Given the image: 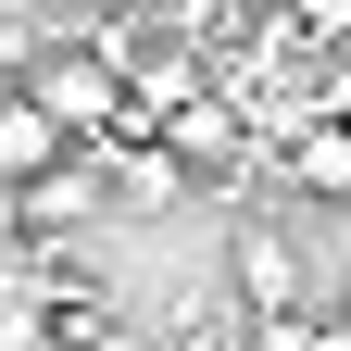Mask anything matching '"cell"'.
<instances>
[{
    "label": "cell",
    "mask_w": 351,
    "mask_h": 351,
    "mask_svg": "<svg viewBox=\"0 0 351 351\" xmlns=\"http://www.w3.org/2000/svg\"><path fill=\"white\" fill-rule=\"evenodd\" d=\"M163 151H176V176L201 189V176H239V163H251V125H239L226 88H213V101H189V113L163 125Z\"/></svg>",
    "instance_id": "3957f363"
},
{
    "label": "cell",
    "mask_w": 351,
    "mask_h": 351,
    "mask_svg": "<svg viewBox=\"0 0 351 351\" xmlns=\"http://www.w3.org/2000/svg\"><path fill=\"white\" fill-rule=\"evenodd\" d=\"M226 301L251 326H301L314 314V251H301L289 226H263V213H239L226 226Z\"/></svg>",
    "instance_id": "6da1fadb"
},
{
    "label": "cell",
    "mask_w": 351,
    "mask_h": 351,
    "mask_svg": "<svg viewBox=\"0 0 351 351\" xmlns=\"http://www.w3.org/2000/svg\"><path fill=\"white\" fill-rule=\"evenodd\" d=\"M75 138L51 125V101L38 88H0V189H38V176H63Z\"/></svg>",
    "instance_id": "7a4b0ae2"
},
{
    "label": "cell",
    "mask_w": 351,
    "mask_h": 351,
    "mask_svg": "<svg viewBox=\"0 0 351 351\" xmlns=\"http://www.w3.org/2000/svg\"><path fill=\"white\" fill-rule=\"evenodd\" d=\"M276 176L314 189V201H351V125H339V113H301L289 138H276Z\"/></svg>",
    "instance_id": "277c9868"
},
{
    "label": "cell",
    "mask_w": 351,
    "mask_h": 351,
    "mask_svg": "<svg viewBox=\"0 0 351 351\" xmlns=\"http://www.w3.org/2000/svg\"><path fill=\"white\" fill-rule=\"evenodd\" d=\"M25 239V189H0V251H13Z\"/></svg>",
    "instance_id": "5b68a950"
}]
</instances>
